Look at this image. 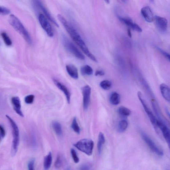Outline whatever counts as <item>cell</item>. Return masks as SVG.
Segmentation results:
<instances>
[{"label":"cell","instance_id":"cell-22","mask_svg":"<svg viewBox=\"0 0 170 170\" xmlns=\"http://www.w3.org/2000/svg\"><path fill=\"white\" fill-rule=\"evenodd\" d=\"M80 72L83 75H91L93 74L92 68L87 65H85L81 68Z\"/></svg>","mask_w":170,"mask_h":170},{"label":"cell","instance_id":"cell-2","mask_svg":"<svg viewBox=\"0 0 170 170\" xmlns=\"http://www.w3.org/2000/svg\"><path fill=\"white\" fill-rule=\"evenodd\" d=\"M9 22L12 27L22 36L28 44H32V40L30 34L22 22L14 14L11 15L9 17Z\"/></svg>","mask_w":170,"mask_h":170},{"label":"cell","instance_id":"cell-18","mask_svg":"<svg viewBox=\"0 0 170 170\" xmlns=\"http://www.w3.org/2000/svg\"><path fill=\"white\" fill-rule=\"evenodd\" d=\"M52 156L51 152H50L48 154L44 157V170L49 169L52 164Z\"/></svg>","mask_w":170,"mask_h":170},{"label":"cell","instance_id":"cell-17","mask_svg":"<svg viewBox=\"0 0 170 170\" xmlns=\"http://www.w3.org/2000/svg\"><path fill=\"white\" fill-rule=\"evenodd\" d=\"M160 90L163 98L170 102V88L167 84L162 83L160 86Z\"/></svg>","mask_w":170,"mask_h":170},{"label":"cell","instance_id":"cell-27","mask_svg":"<svg viewBox=\"0 0 170 170\" xmlns=\"http://www.w3.org/2000/svg\"><path fill=\"white\" fill-rule=\"evenodd\" d=\"M128 123L126 120H121L119 124V128L121 132L126 130L128 126Z\"/></svg>","mask_w":170,"mask_h":170},{"label":"cell","instance_id":"cell-29","mask_svg":"<svg viewBox=\"0 0 170 170\" xmlns=\"http://www.w3.org/2000/svg\"><path fill=\"white\" fill-rule=\"evenodd\" d=\"M71 152L74 162L76 164L79 163V159L75 150L73 149H71Z\"/></svg>","mask_w":170,"mask_h":170},{"label":"cell","instance_id":"cell-1","mask_svg":"<svg viewBox=\"0 0 170 170\" xmlns=\"http://www.w3.org/2000/svg\"><path fill=\"white\" fill-rule=\"evenodd\" d=\"M57 18L61 22L65 29L74 42L79 47L85 55L87 56H90L91 55V52L85 44L83 40L79 35L78 32L75 30L63 16L60 14H58Z\"/></svg>","mask_w":170,"mask_h":170},{"label":"cell","instance_id":"cell-42","mask_svg":"<svg viewBox=\"0 0 170 170\" xmlns=\"http://www.w3.org/2000/svg\"></svg>","mask_w":170,"mask_h":170},{"label":"cell","instance_id":"cell-14","mask_svg":"<svg viewBox=\"0 0 170 170\" xmlns=\"http://www.w3.org/2000/svg\"><path fill=\"white\" fill-rule=\"evenodd\" d=\"M119 19L121 22L131 28L133 30L139 32H141L142 31V29L140 26L137 24L133 22L131 19L119 17Z\"/></svg>","mask_w":170,"mask_h":170},{"label":"cell","instance_id":"cell-23","mask_svg":"<svg viewBox=\"0 0 170 170\" xmlns=\"http://www.w3.org/2000/svg\"><path fill=\"white\" fill-rule=\"evenodd\" d=\"M118 112L119 114L121 116L127 117L130 115L131 111L127 108L121 106L118 109Z\"/></svg>","mask_w":170,"mask_h":170},{"label":"cell","instance_id":"cell-20","mask_svg":"<svg viewBox=\"0 0 170 170\" xmlns=\"http://www.w3.org/2000/svg\"><path fill=\"white\" fill-rule=\"evenodd\" d=\"M52 127L56 133L59 136H61L62 135L63 131L61 124L56 121H54L52 123Z\"/></svg>","mask_w":170,"mask_h":170},{"label":"cell","instance_id":"cell-12","mask_svg":"<svg viewBox=\"0 0 170 170\" xmlns=\"http://www.w3.org/2000/svg\"><path fill=\"white\" fill-rule=\"evenodd\" d=\"M53 82L56 85L59 90L61 91L65 95L67 102L68 104H70L71 102V94L68 89L65 86H64L61 83H60L58 80L54 79H53Z\"/></svg>","mask_w":170,"mask_h":170},{"label":"cell","instance_id":"cell-26","mask_svg":"<svg viewBox=\"0 0 170 170\" xmlns=\"http://www.w3.org/2000/svg\"><path fill=\"white\" fill-rule=\"evenodd\" d=\"M100 86L103 90H108L111 88L112 83L108 80H104L100 82Z\"/></svg>","mask_w":170,"mask_h":170},{"label":"cell","instance_id":"cell-35","mask_svg":"<svg viewBox=\"0 0 170 170\" xmlns=\"http://www.w3.org/2000/svg\"><path fill=\"white\" fill-rule=\"evenodd\" d=\"M79 170H90V167L87 164H83L80 167Z\"/></svg>","mask_w":170,"mask_h":170},{"label":"cell","instance_id":"cell-36","mask_svg":"<svg viewBox=\"0 0 170 170\" xmlns=\"http://www.w3.org/2000/svg\"><path fill=\"white\" fill-rule=\"evenodd\" d=\"M105 75L104 72L102 71L97 70L96 71L95 75L96 76H103Z\"/></svg>","mask_w":170,"mask_h":170},{"label":"cell","instance_id":"cell-9","mask_svg":"<svg viewBox=\"0 0 170 170\" xmlns=\"http://www.w3.org/2000/svg\"><path fill=\"white\" fill-rule=\"evenodd\" d=\"M154 20L156 25L158 29L161 32H164L167 29L168 21L164 17L159 16H155Z\"/></svg>","mask_w":170,"mask_h":170},{"label":"cell","instance_id":"cell-25","mask_svg":"<svg viewBox=\"0 0 170 170\" xmlns=\"http://www.w3.org/2000/svg\"><path fill=\"white\" fill-rule=\"evenodd\" d=\"M71 127L75 132L78 133V134H80V128L77 122V121L76 118L75 117L73 120L71 125Z\"/></svg>","mask_w":170,"mask_h":170},{"label":"cell","instance_id":"cell-40","mask_svg":"<svg viewBox=\"0 0 170 170\" xmlns=\"http://www.w3.org/2000/svg\"><path fill=\"white\" fill-rule=\"evenodd\" d=\"M65 170H71V169L69 167H68L66 168Z\"/></svg>","mask_w":170,"mask_h":170},{"label":"cell","instance_id":"cell-13","mask_svg":"<svg viewBox=\"0 0 170 170\" xmlns=\"http://www.w3.org/2000/svg\"><path fill=\"white\" fill-rule=\"evenodd\" d=\"M36 5L40 8L43 12L44 14L46 16V17L52 23H53L57 27H59L58 23L55 21L54 18L52 17V15L48 11L46 8L44 6L42 1H34Z\"/></svg>","mask_w":170,"mask_h":170},{"label":"cell","instance_id":"cell-21","mask_svg":"<svg viewBox=\"0 0 170 170\" xmlns=\"http://www.w3.org/2000/svg\"><path fill=\"white\" fill-rule=\"evenodd\" d=\"M121 98L120 95L116 92H113L111 94L110 97V102L114 106H117L120 102Z\"/></svg>","mask_w":170,"mask_h":170},{"label":"cell","instance_id":"cell-34","mask_svg":"<svg viewBox=\"0 0 170 170\" xmlns=\"http://www.w3.org/2000/svg\"><path fill=\"white\" fill-rule=\"evenodd\" d=\"M0 131H1V138H3L6 136V132L5 128L2 125H0Z\"/></svg>","mask_w":170,"mask_h":170},{"label":"cell","instance_id":"cell-3","mask_svg":"<svg viewBox=\"0 0 170 170\" xmlns=\"http://www.w3.org/2000/svg\"><path fill=\"white\" fill-rule=\"evenodd\" d=\"M6 117L9 120L12 129L13 136V144L11 149V155L14 156L17 153L19 142V132L17 125L15 121L9 115H6Z\"/></svg>","mask_w":170,"mask_h":170},{"label":"cell","instance_id":"cell-32","mask_svg":"<svg viewBox=\"0 0 170 170\" xmlns=\"http://www.w3.org/2000/svg\"><path fill=\"white\" fill-rule=\"evenodd\" d=\"M35 160L32 159L28 163V170H34Z\"/></svg>","mask_w":170,"mask_h":170},{"label":"cell","instance_id":"cell-41","mask_svg":"<svg viewBox=\"0 0 170 170\" xmlns=\"http://www.w3.org/2000/svg\"><path fill=\"white\" fill-rule=\"evenodd\" d=\"M105 2H106L107 4H109V3H110V1H105Z\"/></svg>","mask_w":170,"mask_h":170},{"label":"cell","instance_id":"cell-4","mask_svg":"<svg viewBox=\"0 0 170 170\" xmlns=\"http://www.w3.org/2000/svg\"><path fill=\"white\" fill-rule=\"evenodd\" d=\"M74 145L81 152L90 156L92 154L94 143L91 140L84 139L79 141Z\"/></svg>","mask_w":170,"mask_h":170},{"label":"cell","instance_id":"cell-5","mask_svg":"<svg viewBox=\"0 0 170 170\" xmlns=\"http://www.w3.org/2000/svg\"><path fill=\"white\" fill-rule=\"evenodd\" d=\"M62 40L64 47L67 51L73 55L76 58L82 60H85V57L83 54L66 36L63 35Z\"/></svg>","mask_w":170,"mask_h":170},{"label":"cell","instance_id":"cell-16","mask_svg":"<svg viewBox=\"0 0 170 170\" xmlns=\"http://www.w3.org/2000/svg\"><path fill=\"white\" fill-rule=\"evenodd\" d=\"M66 69L68 73L72 78L75 79L79 78L78 70L73 65L68 64L66 66Z\"/></svg>","mask_w":170,"mask_h":170},{"label":"cell","instance_id":"cell-38","mask_svg":"<svg viewBox=\"0 0 170 170\" xmlns=\"http://www.w3.org/2000/svg\"><path fill=\"white\" fill-rule=\"evenodd\" d=\"M127 33L129 37L130 38H131L132 37V36L131 31L130 29H128L127 31Z\"/></svg>","mask_w":170,"mask_h":170},{"label":"cell","instance_id":"cell-6","mask_svg":"<svg viewBox=\"0 0 170 170\" xmlns=\"http://www.w3.org/2000/svg\"><path fill=\"white\" fill-rule=\"evenodd\" d=\"M38 20L40 25L47 34L50 37H53L54 35L53 29L45 16L43 14H40L38 16Z\"/></svg>","mask_w":170,"mask_h":170},{"label":"cell","instance_id":"cell-11","mask_svg":"<svg viewBox=\"0 0 170 170\" xmlns=\"http://www.w3.org/2000/svg\"><path fill=\"white\" fill-rule=\"evenodd\" d=\"M141 13L145 21L149 23L152 22L154 20L155 17L149 6H146L142 8L141 10Z\"/></svg>","mask_w":170,"mask_h":170},{"label":"cell","instance_id":"cell-10","mask_svg":"<svg viewBox=\"0 0 170 170\" xmlns=\"http://www.w3.org/2000/svg\"><path fill=\"white\" fill-rule=\"evenodd\" d=\"M157 126L162 133L170 149V129L163 122L158 120Z\"/></svg>","mask_w":170,"mask_h":170},{"label":"cell","instance_id":"cell-15","mask_svg":"<svg viewBox=\"0 0 170 170\" xmlns=\"http://www.w3.org/2000/svg\"><path fill=\"white\" fill-rule=\"evenodd\" d=\"M11 101L15 112L20 116L23 117L24 115L21 109V101L20 99L18 97H14L12 98Z\"/></svg>","mask_w":170,"mask_h":170},{"label":"cell","instance_id":"cell-37","mask_svg":"<svg viewBox=\"0 0 170 170\" xmlns=\"http://www.w3.org/2000/svg\"><path fill=\"white\" fill-rule=\"evenodd\" d=\"M165 110L166 113L167 115H168V116L169 117V119H170V113L169 111L168 108L166 107L165 108Z\"/></svg>","mask_w":170,"mask_h":170},{"label":"cell","instance_id":"cell-19","mask_svg":"<svg viewBox=\"0 0 170 170\" xmlns=\"http://www.w3.org/2000/svg\"><path fill=\"white\" fill-rule=\"evenodd\" d=\"M105 141L106 140L103 133L102 132H100L99 135L98 144H97V148L99 154H100L102 153V148L105 143Z\"/></svg>","mask_w":170,"mask_h":170},{"label":"cell","instance_id":"cell-24","mask_svg":"<svg viewBox=\"0 0 170 170\" xmlns=\"http://www.w3.org/2000/svg\"><path fill=\"white\" fill-rule=\"evenodd\" d=\"M1 36L3 39L4 42L6 45L8 46L12 45L13 42L9 36L5 32H2L1 33Z\"/></svg>","mask_w":170,"mask_h":170},{"label":"cell","instance_id":"cell-33","mask_svg":"<svg viewBox=\"0 0 170 170\" xmlns=\"http://www.w3.org/2000/svg\"><path fill=\"white\" fill-rule=\"evenodd\" d=\"M156 48L157 50H158L162 54L164 55L166 58L168 59L170 61V55L167 53L166 52H165L162 49H161V48L158 47H156Z\"/></svg>","mask_w":170,"mask_h":170},{"label":"cell","instance_id":"cell-8","mask_svg":"<svg viewBox=\"0 0 170 170\" xmlns=\"http://www.w3.org/2000/svg\"><path fill=\"white\" fill-rule=\"evenodd\" d=\"M83 96V108L86 110L90 106L91 102V89L90 86H85L82 88Z\"/></svg>","mask_w":170,"mask_h":170},{"label":"cell","instance_id":"cell-31","mask_svg":"<svg viewBox=\"0 0 170 170\" xmlns=\"http://www.w3.org/2000/svg\"><path fill=\"white\" fill-rule=\"evenodd\" d=\"M10 13V11L7 8L3 6H0V14L2 15H6Z\"/></svg>","mask_w":170,"mask_h":170},{"label":"cell","instance_id":"cell-30","mask_svg":"<svg viewBox=\"0 0 170 170\" xmlns=\"http://www.w3.org/2000/svg\"><path fill=\"white\" fill-rule=\"evenodd\" d=\"M35 98L33 95H29L25 97L24 100L25 102L27 104H31L33 103Z\"/></svg>","mask_w":170,"mask_h":170},{"label":"cell","instance_id":"cell-7","mask_svg":"<svg viewBox=\"0 0 170 170\" xmlns=\"http://www.w3.org/2000/svg\"><path fill=\"white\" fill-rule=\"evenodd\" d=\"M141 136L145 143L153 152L159 156H163V152L156 146L154 142L149 138L146 133H141Z\"/></svg>","mask_w":170,"mask_h":170},{"label":"cell","instance_id":"cell-28","mask_svg":"<svg viewBox=\"0 0 170 170\" xmlns=\"http://www.w3.org/2000/svg\"><path fill=\"white\" fill-rule=\"evenodd\" d=\"M62 164V160L61 156L58 155L55 163V167L59 169L61 167Z\"/></svg>","mask_w":170,"mask_h":170},{"label":"cell","instance_id":"cell-39","mask_svg":"<svg viewBox=\"0 0 170 170\" xmlns=\"http://www.w3.org/2000/svg\"><path fill=\"white\" fill-rule=\"evenodd\" d=\"M165 170H170V167H167L166 168Z\"/></svg>","mask_w":170,"mask_h":170}]
</instances>
